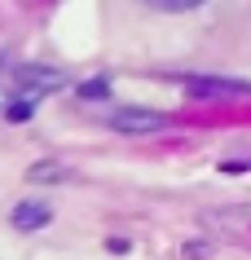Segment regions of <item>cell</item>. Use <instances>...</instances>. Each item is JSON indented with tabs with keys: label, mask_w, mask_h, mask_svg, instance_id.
Returning <instances> with one entry per match:
<instances>
[{
	"label": "cell",
	"mask_w": 251,
	"mask_h": 260,
	"mask_svg": "<svg viewBox=\"0 0 251 260\" xmlns=\"http://www.w3.org/2000/svg\"><path fill=\"white\" fill-rule=\"evenodd\" d=\"M111 128L115 133H163L167 128V115H159V110H115L111 115Z\"/></svg>",
	"instance_id": "1"
},
{
	"label": "cell",
	"mask_w": 251,
	"mask_h": 260,
	"mask_svg": "<svg viewBox=\"0 0 251 260\" xmlns=\"http://www.w3.org/2000/svg\"><path fill=\"white\" fill-rule=\"evenodd\" d=\"M14 225H18V230H44V225H49V207L31 203V199H27V203H18L14 207Z\"/></svg>",
	"instance_id": "2"
},
{
	"label": "cell",
	"mask_w": 251,
	"mask_h": 260,
	"mask_svg": "<svg viewBox=\"0 0 251 260\" xmlns=\"http://www.w3.org/2000/svg\"><path fill=\"white\" fill-rule=\"evenodd\" d=\"M154 9H172V14H181V9H198V5H207V0H146Z\"/></svg>",
	"instance_id": "3"
}]
</instances>
